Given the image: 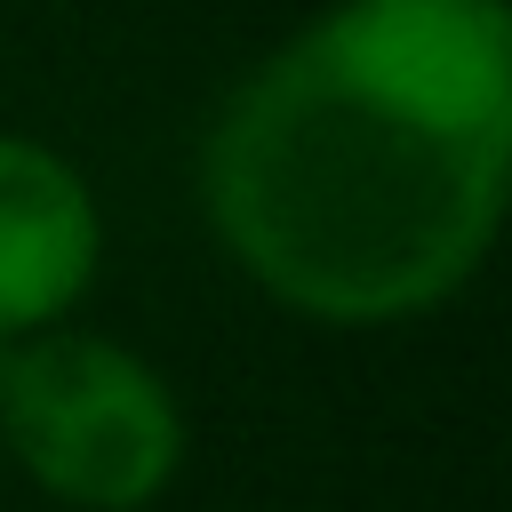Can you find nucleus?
I'll use <instances>...</instances> for the list:
<instances>
[{"label":"nucleus","mask_w":512,"mask_h":512,"mask_svg":"<svg viewBox=\"0 0 512 512\" xmlns=\"http://www.w3.org/2000/svg\"><path fill=\"white\" fill-rule=\"evenodd\" d=\"M512 192V8L336 0L208 120L200 208L224 256L320 328L448 304Z\"/></svg>","instance_id":"nucleus-1"},{"label":"nucleus","mask_w":512,"mask_h":512,"mask_svg":"<svg viewBox=\"0 0 512 512\" xmlns=\"http://www.w3.org/2000/svg\"><path fill=\"white\" fill-rule=\"evenodd\" d=\"M0 440L56 504L144 512L184 464V408L144 352L80 328H40L16 344Z\"/></svg>","instance_id":"nucleus-2"},{"label":"nucleus","mask_w":512,"mask_h":512,"mask_svg":"<svg viewBox=\"0 0 512 512\" xmlns=\"http://www.w3.org/2000/svg\"><path fill=\"white\" fill-rule=\"evenodd\" d=\"M96 256H104V224L80 168L0 128V336L24 344L56 328L88 296Z\"/></svg>","instance_id":"nucleus-3"},{"label":"nucleus","mask_w":512,"mask_h":512,"mask_svg":"<svg viewBox=\"0 0 512 512\" xmlns=\"http://www.w3.org/2000/svg\"><path fill=\"white\" fill-rule=\"evenodd\" d=\"M8 368H16V336H0V392H8Z\"/></svg>","instance_id":"nucleus-4"}]
</instances>
